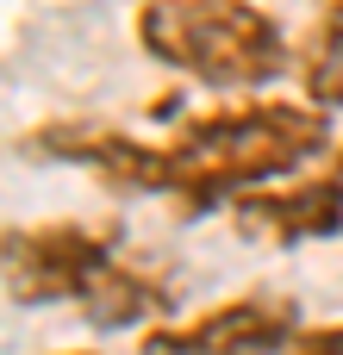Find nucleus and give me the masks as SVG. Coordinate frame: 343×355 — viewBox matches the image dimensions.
I'll use <instances>...</instances> for the list:
<instances>
[{"instance_id": "3", "label": "nucleus", "mask_w": 343, "mask_h": 355, "mask_svg": "<svg viewBox=\"0 0 343 355\" xmlns=\"http://www.w3.org/2000/svg\"><path fill=\"white\" fill-rule=\"evenodd\" d=\"M119 262V231L112 225H12L0 237V281L12 306H62L81 300L106 268Z\"/></svg>"}, {"instance_id": "5", "label": "nucleus", "mask_w": 343, "mask_h": 355, "mask_svg": "<svg viewBox=\"0 0 343 355\" xmlns=\"http://www.w3.org/2000/svg\"><path fill=\"white\" fill-rule=\"evenodd\" d=\"M300 300L287 293H237L200 318L144 331V355H287L300 337Z\"/></svg>"}, {"instance_id": "8", "label": "nucleus", "mask_w": 343, "mask_h": 355, "mask_svg": "<svg viewBox=\"0 0 343 355\" xmlns=\"http://www.w3.org/2000/svg\"><path fill=\"white\" fill-rule=\"evenodd\" d=\"M294 75H300V94L325 112L343 106V19H319L300 44H294Z\"/></svg>"}, {"instance_id": "9", "label": "nucleus", "mask_w": 343, "mask_h": 355, "mask_svg": "<svg viewBox=\"0 0 343 355\" xmlns=\"http://www.w3.org/2000/svg\"><path fill=\"white\" fill-rule=\"evenodd\" d=\"M287 355H343V324H306Z\"/></svg>"}, {"instance_id": "11", "label": "nucleus", "mask_w": 343, "mask_h": 355, "mask_svg": "<svg viewBox=\"0 0 343 355\" xmlns=\"http://www.w3.org/2000/svg\"><path fill=\"white\" fill-rule=\"evenodd\" d=\"M331 168H337V175H343V144H337V150H331Z\"/></svg>"}, {"instance_id": "4", "label": "nucleus", "mask_w": 343, "mask_h": 355, "mask_svg": "<svg viewBox=\"0 0 343 355\" xmlns=\"http://www.w3.org/2000/svg\"><path fill=\"white\" fill-rule=\"evenodd\" d=\"M19 150L31 162H62V168H87L100 187L112 193H162L169 200V144H144L119 125L100 119H44L19 137Z\"/></svg>"}, {"instance_id": "10", "label": "nucleus", "mask_w": 343, "mask_h": 355, "mask_svg": "<svg viewBox=\"0 0 343 355\" xmlns=\"http://www.w3.org/2000/svg\"><path fill=\"white\" fill-rule=\"evenodd\" d=\"M325 12H331V19H343V0H325Z\"/></svg>"}, {"instance_id": "6", "label": "nucleus", "mask_w": 343, "mask_h": 355, "mask_svg": "<svg viewBox=\"0 0 343 355\" xmlns=\"http://www.w3.org/2000/svg\"><path fill=\"white\" fill-rule=\"evenodd\" d=\"M231 225L256 243L275 250H300V243H325L343 231V175H312V181H269L231 200Z\"/></svg>"}, {"instance_id": "1", "label": "nucleus", "mask_w": 343, "mask_h": 355, "mask_svg": "<svg viewBox=\"0 0 343 355\" xmlns=\"http://www.w3.org/2000/svg\"><path fill=\"white\" fill-rule=\"evenodd\" d=\"M331 150V112L312 100H244L181 119L169 137V206L181 218H206L250 187L300 175Z\"/></svg>"}, {"instance_id": "12", "label": "nucleus", "mask_w": 343, "mask_h": 355, "mask_svg": "<svg viewBox=\"0 0 343 355\" xmlns=\"http://www.w3.org/2000/svg\"><path fill=\"white\" fill-rule=\"evenodd\" d=\"M69 355H94V349H69Z\"/></svg>"}, {"instance_id": "7", "label": "nucleus", "mask_w": 343, "mask_h": 355, "mask_svg": "<svg viewBox=\"0 0 343 355\" xmlns=\"http://www.w3.org/2000/svg\"><path fill=\"white\" fill-rule=\"evenodd\" d=\"M75 306H81V318L94 331H137L144 318H169L175 312V287L162 275H150V268H137V262L119 256Z\"/></svg>"}, {"instance_id": "2", "label": "nucleus", "mask_w": 343, "mask_h": 355, "mask_svg": "<svg viewBox=\"0 0 343 355\" xmlns=\"http://www.w3.org/2000/svg\"><path fill=\"white\" fill-rule=\"evenodd\" d=\"M137 50L212 94H256L294 69V44L256 0H144Z\"/></svg>"}]
</instances>
